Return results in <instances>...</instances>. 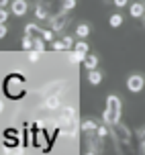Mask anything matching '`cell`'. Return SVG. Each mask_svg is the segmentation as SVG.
Wrapping results in <instances>:
<instances>
[{
	"instance_id": "6da1fadb",
	"label": "cell",
	"mask_w": 145,
	"mask_h": 155,
	"mask_svg": "<svg viewBox=\"0 0 145 155\" xmlns=\"http://www.w3.org/2000/svg\"><path fill=\"white\" fill-rule=\"evenodd\" d=\"M106 108L110 110V114H113V118H115V124H119V120H121V110H123V102L119 96H115V94H110L106 98Z\"/></svg>"
},
{
	"instance_id": "7a4b0ae2",
	"label": "cell",
	"mask_w": 145,
	"mask_h": 155,
	"mask_svg": "<svg viewBox=\"0 0 145 155\" xmlns=\"http://www.w3.org/2000/svg\"><path fill=\"white\" fill-rule=\"evenodd\" d=\"M143 88H145V78L141 76V74H133V76L127 78V90H129V92L137 94V92H141Z\"/></svg>"
},
{
	"instance_id": "3957f363",
	"label": "cell",
	"mask_w": 145,
	"mask_h": 155,
	"mask_svg": "<svg viewBox=\"0 0 145 155\" xmlns=\"http://www.w3.org/2000/svg\"><path fill=\"white\" fill-rule=\"evenodd\" d=\"M29 10V2L27 0H12L10 2V12L15 16H25Z\"/></svg>"
},
{
	"instance_id": "277c9868",
	"label": "cell",
	"mask_w": 145,
	"mask_h": 155,
	"mask_svg": "<svg viewBox=\"0 0 145 155\" xmlns=\"http://www.w3.org/2000/svg\"><path fill=\"white\" fill-rule=\"evenodd\" d=\"M129 15L133 16V18H141V16L145 15V4L143 2H133L129 6Z\"/></svg>"
},
{
	"instance_id": "5b68a950",
	"label": "cell",
	"mask_w": 145,
	"mask_h": 155,
	"mask_svg": "<svg viewBox=\"0 0 145 155\" xmlns=\"http://www.w3.org/2000/svg\"><path fill=\"white\" fill-rule=\"evenodd\" d=\"M66 23H68V21H66V10H61V15H57L53 21H51V29L57 33V31H61V29L66 27Z\"/></svg>"
},
{
	"instance_id": "8992f818",
	"label": "cell",
	"mask_w": 145,
	"mask_h": 155,
	"mask_svg": "<svg viewBox=\"0 0 145 155\" xmlns=\"http://www.w3.org/2000/svg\"><path fill=\"white\" fill-rule=\"evenodd\" d=\"M98 61H100L98 55L88 53V55H86V59H84V68H86L88 71H90V70H96V68H98Z\"/></svg>"
},
{
	"instance_id": "52a82bcc",
	"label": "cell",
	"mask_w": 145,
	"mask_h": 155,
	"mask_svg": "<svg viewBox=\"0 0 145 155\" xmlns=\"http://www.w3.org/2000/svg\"><path fill=\"white\" fill-rule=\"evenodd\" d=\"M76 35H78V39H86L88 35H90V25L88 23H80L76 27Z\"/></svg>"
},
{
	"instance_id": "ba28073f",
	"label": "cell",
	"mask_w": 145,
	"mask_h": 155,
	"mask_svg": "<svg viewBox=\"0 0 145 155\" xmlns=\"http://www.w3.org/2000/svg\"><path fill=\"white\" fill-rule=\"evenodd\" d=\"M96 129H98V124L94 123L92 118H86L84 123H82V131H84L86 135H92V133H96Z\"/></svg>"
},
{
	"instance_id": "9c48e42d",
	"label": "cell",
	"mask_w": 145,
	"mask_h": 155,
	"mask_svg": "<svg viewBox=\"0 0 145 155\" xmlns=\"http://www.w3.org/2000/svg\"><path fill=\"white\" fill-rule=\"evenodd\" d=\"M88 82H90L92 86H98L100 82H102V74H100L98 70H90L88 71Z\"/></svg>"
},
{
	"instance_id": "30bf717a",
	"label": "cell",
	"mask_w": 145,
	"mask_h": 155,
	"mask_svg": "<svg viewBox=\"0 0 145 155\" xmlns=\"http://www.w3.org/2000/svg\"><path fill=\"white\" fill-rule=\"evenodd\" d=\"M86 55H88V53H80V51H76V49H74V51H72V53L68 55V59H69V61H72V63H80V61L84 63Z\"/></svg>"
},
{
	"instance_id": "8fae6325",
	"label": "cell",
	"mask_w": 145,
	"mask_h": 155,
	"mask_svg": "<svg viewBox=\"0 0 145 155\" xmlns=\"http://www.w3.org/2000/svg\"><path fill=\"white\" fill-rule=\"evenodd\" d=\"M45 39L41 37V35H39V37H33V49H37V51H41V53H45Z\"/></svg>"
},
{
	"instance_id": "7c38bea8",
	"label": "cell",
	"mask_w": 145,
	"mask_h": 155,
	"mask_svg": "<svg viewBox=\"0 0 145 155\" xmlns=\"http://www.w3.org/2000/svg\"><path fill=\"white\" fill-rule=\"evenodd\" d=\"M108 25H110V27H115V29H119V27L123 25V15H121V12L110 15V18H108Z\"/></svg>"
},
{
	"instance_id": "4fadbf2b",
	"label": "cell",
	"mask_w": 145,
	"mask_h": 155,
	"mask_svg": "<svg viewBox=\"0 0 145 155\" xmlns=\"http://www.w3.org/2000/svg\"><path fill=\"white\" fill-rule=\"evenodd\" d=\"M45 106L49 110H55V108H59V96H49L45 100Z\"/></svg>"
},
{
	"instance_id": "5bb4252c",
	"label": "cell",
	"mask_w": 145,
	"mask_h": 155,
	"mask_svg": "<svg viewBox=\"0 0 145 155\" xmlns=\"http://www.w3.org/2000/svg\"><path fill=\"white\" fill-rule=\"evenodd\" d=\"M21 47H23L25 51H31V49H33V37H31V35H25V37L21 39Z\"/></svg>"
},
{
	"instance_id": "9a60e30c",
	"label": "cell",
	"mask_w": 145,
	"mask_h": 155,
	"mask_svg": "<svg viewBox=\"0 0 145 155\" xmlns=\"http://www.w3.org/2000/svg\"><path fill=\"white\" fill-rule=\"evenodd\" d=\"M74 49H76V51H80V53H88V49H90V45L86 43L84 39H80V41H76V45H74Z\"/></svg>"
},
{
	"instance_id": "2e32d148",
	"label": "cell",
	"mask_w": 145,
	"mask_h": 155,
	"mask_svg": "<svg viewBox=\"0 0 145 155\" xmlns=\"http://www.w3.org/2000/svg\"><path fill=\"white\" fill-rule=\"evenodd\" d=\"M35 16H37V21H45L47 16H49V15H47V8L39 4V6L35 8Z\"/></svg>"
},
{
	"instance_id": "e0dca14e",
	"label": "cell",
	"mask_w": 145,
	"mask_h": 155,
	"mask_svg": "<svg viewBox=\"0 0 145 155\" xmlns=\"http://www.w3.org/2000/svg\"><path fill=\"white\" fill-rule=\"evenodd\" d=\"M76 6H78V0H63V2H61V10H66V12L74 10Z\"/></svg>"
},
{
	"instance_id": "ac0fdd59",
	"label": "cell",
	"mask_w": 145,
	"mask_h": 155,
	"mask_svg": "<svg viewBox=\"0 0 145 155\" xmlns=\"http://www.w3.org/2000/svg\"><path fill=\"white\" fill-rule=\"evenodd\" d=\"M41 37L45 39L47 43H51V41L55 39V31H53V29H47V31H45V29H41Z\"/></svg>"
},
{
	"instance_id": "d6986e66",
	"label": "cell",
	"mask_w": 145,
	"mask_h": 155,
	"mask_svg": "<svg viewBox=\"0 0 145 155\" xmlns=\"http://www.w3.org/2000/svg\"><path fill=\"white\" fill-rule=\"evenodd\" d=\"M19 86H21V78H10V82H8V92L15 94Z\"/></svg>"
},
{
	"instance_id": "ffe728a7",
	"label": "cell",
	"mask_w": 145,
	"mask_h": 155,
	"mask_svg": "<svg viewBox=\"0 0 145 155\" xmlns=\"http://www.w3.org/2000/svg\"><path fill=\"white\" fill-rule=\"evenodd\" d=\"M37 31L41 33V29H39L35 23H27L25 25V35H33V33H37Z\"/></svg>"
},
{
	"instance_id": "44dd1931",
	"label": "cell",
	"mask_w": 145,
	"mask_h": 155,
	"mask_svg": "<svg viewBox=\"0 0 145 155\" xmlns=\"http://www.w3.org/2000/svg\"><path fill=\"white\" fill-rule=\"evenodd\" d=\"M51 49H55V51H61V49H66V43H63V39H53L51 41Z\"/></svg>"
},
{
	"instance_id": "7402d4cb",
	"label": "cell",
	"mask_w": 145,
	"mask_h": 155,
	"mask_svg": "<svg viewBox=\"0 0 145 155\" xmlns=\"http://www.w3.org/2000/svg\"><path fill=\"white\" fill-rule=\"evenodd\" d=\"M102 120H104L106 124H115V118H113V114H110V110H108V108L102 112Z\"/></svg>"
},
{
	"instance_id": "603a6c76",
	"label": "cell",
	"mask_w": 145,
	"mask_h": 155,
	"mask_svg": "<svg viewBox=\"0 0 145 155\" xmlns=\"http://www.w3.org/2000/svg\"><path fill=\"white\" fill-rule=\"evenodd\" d=\"M39 57H41V51H37V49H31L29 51V61H39Z\"/></svg>"
},
{
	"instance_id": "cb8c5ba5",
	"label": "cell",
	"mask_w": 145,
	"mask_h": 155,
	"mask_svg": "<svg viewBox=\"0 0 145 155\" xmlns=\"http://www.w3.org/2000/svg\"><path fill=\"white\" fill-rule=\"evenodd\" d=\"M96 135H98V137H106V135H108V124L106 123L100 124L98 129H96Z\"/></svg>"
},
{
	"instance_id": "d4e9b609",
	"label": "cell",
	"mask_w": 145,
	"mask_h": 155,
	"mask_svg": "<svg viewBox=\"0 0 145 155\" xmlns=\"http://www.w3.org/2000/svg\"><path fill=\"white\" fill-rule=\"evenodd\" d=\"M8 15H12V12H8V10H6V6H0V23H6Z\"/></svg>"
},
{
	"instance_id": "484cf974",
	"label": "cell",
	"mask_w": 145,
	"mask_h": 155,
	"mask_svg": "<svg viewBox=\"0 0 145 155\" xmlns=\"http://www.w3.org/2000/svg\"><path fill=\"white\" fill-rule=\"evenodd\" d=\"M63 43H66V49H68V47H74V45H76L74 37H63Z\"/></svg>"
},
{
	"instance_id": "4316f807",
	"label": "cell",
	"mask_w": 145,
	"mask_h": 155,
	"mask_svg": "<svg viewBox=\"0 0 145 155\" xmlns=\"http://www.w3.org/2000/svg\"><path fill=\"white\" fill-rule=\"evenodd\" d=\"M8 35V29H6V25L4 23H0V39H4Z\"/></svg>"
},
{
	"instance_id": "83f0119b",
	"label": "cell",
	"mask_w": 145,
	"mask_h": 155,
	"mask_svg": "<svg viewBox=\"0 0 145 155\" xmlns=\"http://www.w3.org/2000/svg\"><path fill=\"white\" fill-rule=\"evenodd\" d=\"M113 2H115V6L123 8V6H127V2H129V0H113Z\"/></svg>"
},
{
	"instance_id": "f1b7e54d",
	"label": "cell",
	"mask_w": 145,
	"mask_h": 155,
	"mask_svg": "<svg viewBox=\"0 0 145 155\" xmlns=\"http://www.w3.org/2000/svg\"><path fill=\"white\" fill-rule=\"evenodd\" d=\"M10 4V0H0V6H8Z\"/></svg>"
},
{
	"instance_id": "f546056e",
	"label": "cell",
	"mask_w": 145,
	"mask_h": 155,
	"mask_svg": "<svg viewBox=\"0 0 145 155\" xmlns=\"http://www.w3.org/2000/svg\"><path fill=\"white\" fill-rule=\"evenodd\" d=\"M4 110V100H0V112Z\"/></svg>"
}]
</instances>
